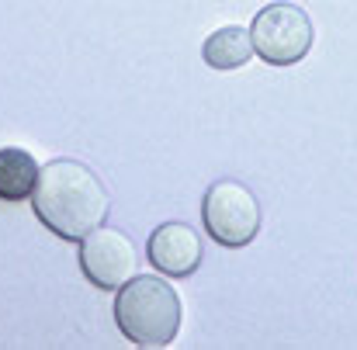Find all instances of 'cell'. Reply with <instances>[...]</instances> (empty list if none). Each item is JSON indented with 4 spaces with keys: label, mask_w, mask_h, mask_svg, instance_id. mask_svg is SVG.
<instances>
[{
    "label": "cell",
    "mask_w": 357,
    "mask_h": 350,
    "mask_svg": "<svg viewBox=\"0 0 357 350\" xmlns=\"http://www.w3.org/2000/svg\"><path fill=\"white\" fill-rule=\"evenodd\" d=\"M250 35H253V52L267 66H295L298 59L309 56L316 42L312 17L298 3H288V0H278L257 10Z\"/></svg>",
    "instance_id": "3957f363"
},
{
    "label": "cell",
    "mask_w": 357,
    "mask_h": 350,
    "mask_svg": "<svg viewBox=\"0 0 357 350\" xmlns=\"http://www.w3.org/2000/svg\"><path fill=\"white\" fill-rule=\"evenodd\" d=\"M38 174H42V167L35 163V156L28 149H17V146L0 149V201L31 198Z\"/></svg>",
    "instance_id": "52a82bcc"
},
{
    "label": "cell",
    "mask_w": 357,
    "mask_h": 350,
    "mask_svg": "<svg viewBox=\"0 0 357 350\" xmlns=\"http://www.w3.org/2000/svg\"><path fill=\"white\" fill-rule=\"evenodd\" d=\"M31 205L42 226L63 239H84L91 229L105 226L112 208L101 177L77 160L45 163L31 191Z\"/></svg>",
    "instance_id": "6da1fadb"
},
{
    "label": "cell",
    "mask_w": 357,
    "mask_h": 350,
    "mask_svg": "<svg viewBox=\"0 0 357 350\" xmlns=\"http://www.w3.org/2000/svg\"><path fill=\"white\" fill-rule=\"evenodd\" d=\"M139 267V250L132 236L115 226H98L80 239V271L94 288L119 291L125 281L135 277Z\"/></svg>",
    "instance_id": "5b68a950"
},
{
    "label": "cell",
    "mask_w": 357,
    "mask_h": 350,
    "mask_svg": "<svg viewBox=\"0 0 357 350\" xmlns=\"http://www.w3.org/2000/svg\"><path fill=\"white\" fill-rule=\"evenodd\" d=\"M115 323L135 347H167L181 330V298L156 274H135L115 298Z\"/></svg>",
    "instance_id": "7a4b0ae2"
},
{
    "label": "cell",
    "mask_w": 357,
    "mask_h": 350,
    "mask_svg": "<svg viewBox=\"0 0 357 350\" xmlns=\"http://www.w3.org/2000/svg\"><path fill=\"white\" fill-rule=\"evenodd\" d=\"M205 233L222 246H246L260 233V201L239 181H215L202 201Z\"/></svg>",
    "instance_id": "277c9868"
},
{
    "label": "cell",
    "mask_w": 357,
    "mask_h": 350,
    "mask_svg": "<svg viewBox=\"0 0 357 350\" xmlns=\"http://www.w3.org/2000/svg\"><path fill=\"white\" fill-rule=\"evenodd\" d=\"M149 264L167 274V277H188L202 267L205 250H202V236L195 233L188 222H163L156 226V233L149 236Z\"/></svg>",
    "instance_id": "8992f818"
},
{
    "label": "cell",
    "mask_w": 357,
    "mask_h": 350,
    "mask_svg": "<svg viewBox=\"0 0 357 350\" xmlns=\"http://www.w3.org/2000/svg\"><path fill=\"white\" fill-rule=\"evenodd\" d=\"M202 56L212 70H239L253 56V35H250V28H239V24L219 28L205 38Z\"/></svg>",
    "instance_id": "ba28073f"
}]
</instances>
